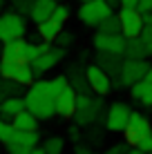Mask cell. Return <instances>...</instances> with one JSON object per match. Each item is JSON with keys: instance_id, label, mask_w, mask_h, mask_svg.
<instances>
[{"instance_id": "obj_1", "label": "cell", "mask_w": 152, "mask_h": 154, "mask_svg": "<svg viewBox=\"0 0 152 154\" xmlns=\"http://www.w3.org/2000/svg\"><path fill=\"white\" fill-rule=\"evenodd\" d=\"M56 87L51 83V78H36L34 83L27 87L25 94V105L38 121H49L51 116H56Z\"/></svg>"}, {"instance_id": "obj_2", "label": "cell", "mask_w": 152, "mask_h": 154, "mask_svg": "<svg viewBox=\"0 0 152 154\" xmlns=\"http://www.w3.org/2000/svg\"><path fill=\"white\" fill-rule=\"evenodd\" d=\"M38 58V45L25 38H16L9 42H2L0 60H14V63H31Z\"/></svg>"}, {"instance_id": "obj_3", "label": "cell", "mask_w": 152, "mask_h": 154, "mask_svg": "<svg viewBox=\"0 0 152 154\" xmlns=\"http://www.w3.org/2000/svg\"><path fill=\"white\" fill-rule=\"evenodd\" d=\"M150 69V63L145 60V58H125L123 65H121V72H119V76L112 78V87H130V85H134L137 81L141 78H145V72Z\"/></svg>"}, {"instance_id": "obj_4", "label": "cell", "mask_w": 152, "mask_h": 154, "mask_svg": "<svg viewBox=\"0 0 152 154\" xmlns=\"http://www.w3.org/2000/svg\"><path fill=\"white\" fill-rule=\"evenodd\" d=\"M27 34V20L18 11L0 14V42H9L16 38H25Z\"/></svg>"}, {"instance_id": "obj_5", "label": "cell", "mask_w": 152, "mask_h": 154, "mask_svg": "<svg viewBox=\"0 0 152 154\" xmlns=\"http://www.w3.org/2000/svg\"><path fill=\"white\" fill-rule=\"evenodd\" d=\"M0 78L16 81L23 87H29L36 81V74L29 63H14V60H0Z\"/></svg>"}, {"instance_id": "obj_6", "label": "cell", "mask_w": 152, "mask_h": 154, "mask_svg": "<svg viewBox=\"0 0 152 154\" xmlns=\"http://www.w3.org/2000/svg\"><path fill=\"white\" fill-rule=\"evenodd\" d=\"M110 14H114V11L105 0H90V2H81V7H78V20L85 27H96Z\"/></svg>"}, {"instance_id": "obj_7", "label": "cell", "mask_w": 152, "mask_h": 154, "mask_svg": "<svg viewBox=\"0 0 152 154\" xmlns=\"http://www.w3.org/2000/svg\"><path fill=\"white\" fill-rule=\"evenodd\" d=\"M130 114H132V109H130L128 103H123V100L112 103L105 112V130L112 132V134H123Z\"/></svg>"}, {"instance_id": "obj_8", "label": "cell", "mask_w": 152, "mask_h": 154, "mask_svg": "<svg viewBox=\"0 0 152 154\" xmlns=\"http://www.w3.org/2000/svg\"><path fill=\"white\" fill-rule=\"evenodd\" d=\"M148 134H152V123L145 119L143 114L132 112V114H130V119H128V125H125V130H123L125 143L134 147L143 136H148Z\"/></svg>"}, {"instance_id": "obj_9", "label": "cell", "mask_w": 152, "mask_h": 154, "mask_svg": "<svg viewBox=\"0 0 152 154\" xmlns=\"http://www.w3.org/2000/svg\"><path fill=\"white\" fill-rule=\"evenodd\" d=\"M119 16V23H121V34L125 38H139L141 31H143V16L137 7H121Z\"/></svg>"}, {"instance_id": "obj_10", "label": "cell", "mask_w": 152, "mask_h": 154, "mask_svg": "<svg viewBox=\"0 0 152 154\" xmlns=\"http://www.w3.org/2000/svg\"><path fill=\"white\" fill-rule=\"evenodd\" d=\"M85 78H87V85H90V89L96 96H107L110 89H112V76L101 69L98 65H90L85 69Z\"/></svg>"}, {"instance_id": "obj_11", "label": "cell", "mask_w": 152, "mask_h": 154, "mask_svg": "<svg viewBox=\"0 0 152 154\" xmlns=\"http://www.w3.org/2000/svg\"><path fill=\"white\" fill-rule=\"evenodd\" d=\"M92 42L96 47V51H110V54H121L123 56L128 38L123 34H101V31H96Z\"/></svg>"}, {"instance_id": "obj_12", "label": "cell", "mask_w": 152, "mask_h": 154, "mask_svg": "<svg viewBox=\"0 0 152 154\" xmlns=\"http://www.w3.org/2000/svg\"><path fill=\"white\" fill-rule=\"evenodd\" d=\"M76 94L78 92L70 83L56 94V116H60V119H72V116H74V112H76Z\"/></svg>"}, {"instance_id": "obj_13", "label": "cell", "mask_w": 152, "mask_h": 154, "mask_svg": "<svg viewBox=\"0 0 152 154\" xmlns=\"http://www.w3.org/2000/svg\"><path fill=\"white\" fill-rule=\"evenodd\" d=\"M63 56H65V49H60V47H51V49L45 51V54H38L36 60L29 63L31 69H34V74H36V78H40L43 74H47L49 69H54Z\"/></svg>"}, {"instance_id": "obj_14", "label": "cell", "mask_w": 152, "mask_h": 154, "mask_svg": "<svg viewBox=\"0 0 152 154\" xmlns=\"http://www.w3.org/2000/svg\"><path fill=\"white\" fill-rule=\"evenodd\" d=\"M101 114H103V96H98V98H92V103L87 107L76 109L72 119L76 121L78 127H83V125H92L96 119H101Z\"/></svg>"}, {"instance_id": "obj_15", "label": "cell", "mask_w": 152, "mask_h": 154, "mask_svg": "<svg viewBox=\"0 0 152 154\" xmlns=\"http://www.w3.org/2000/svg\"><path fill=\"white\" fill-rule=\"evenodd\" d=\"M96 65L101 69H105L110 76H119L121 72V65H123V56L121 54H110V51H98L96 54Z\"/></svg>"}, {"instance_id": "obj_16", "label": "cell", "mask_w": 152, "mask_h": 154, "mask_svg": "<svg viewBox=\"0 0 152 154\" xmlns=\"http://www.w3.org/2000/svg\"><path fill=\"white\" fill-rule=\"evenodd\" d=\"M130 96H132V100L141 103L143 107H152V83L145 81V78L137 81L134 85H130Z\"/></svg>"}, {"instance_id": "obj_17", "label": "cell", "mask_w": 152, "mask_h": 154, "mask_svg": "<svg viewBox=\"0 0 152 154\" xmlns=\"http://www.w3.org/2000/svg\"><path fill=\"white\" fill-rule=\"evenodd\" d=\"M58 5V0H34L31 2V9H29V18L34 20L36 25L43 23V20H47L51 16V11H54V7Z\"/></svg>"}, {"instance_id": "obj_18", "label": "cell", "mask_w": 152, "mask_h": 154, "mask_svg": "<svg viewBox=\"0 0 152 154\" xmlns=\"http://www.w3.org/2000/svg\"><path fill=\"white\" fill-rule=\"evenodd\" d=\"M11 125H14V130L31 132V130H38V119H36V116L25 107V109H20L18 114L11 116Z\"/></svg>"}, {"instance_id": "obj_19", "label": "cell", "mask_w": 152, "mask_h": 154, "mask_svg": "<svg viewBox=\"0 0 152 154\" xmlns=\"http://www.w3.org/2000/svg\"><path fill=\"white\" fill-rule=\"evenodd\" d=\"M63 27H65V25L63 23H58V20L56 18H47V20H43V23H38V36L43 40H49V42H54L56 40V36L60 34L63 31Z\"/></svg>"}, {"instance_id": "obj_20", "label": "cell", "mask_w": 152, "mask_h": 154, "mask_svg": "<svg viewBox=\"0 0 152 154\" xmlns=\"http://www.w3.org/2000/svg\"><path fill=\"white\" fill-rule=\"evenodd\" d=\"M25 107H27V105H25V96L23 98L20 96H9V98H5L2 103H0V116L11 121V116L18 114L20 109H25Z\"/></svg>"}, {"instance_id": "obj_21", "label": "cell", "mask_w": 152, "mask_h": 154, "mask_svg": "<svg viewBox=\"0 0 152 154\" xmlns=\"http://www.w3.org/2000/svg\"><path fill=\"white\" fill-rule=\"evenodd\" d=\"M125 58H137V60H141V58L150 56L148 54V47H145V42L139 38H128V42H125V51H123Z\"/></svg>"}, {"instance_id": "obj_22", "label": "cell", "mask_w": 152, "mask_h": 154, "mask_svg": "<svg viewBox=\"0 0 152 154\" xmlns=\"http://www.w3.org/2000/svg\"><path fill=\"white\" fill-rule=\"evenodd\" d=\"M11 141L14 143H23V145H29V147H36V145H38V141H40V134H38V130H31V132L14 130Z\"/></svg>"}, {"instance_id": "obj_23", "label": "cell", "mask_w": 152, "mask_h": 154, "mask_svg": "<svg viewBox=\"0 0 152 154\" xmlns=\"http://www.w3.org/2000/svg\"><path fill=\"white\" fill-rule=\"evenodd\" d=\"M96 29L101 34H121V23H119V16L116 14H110L107 18H103L101 23L96 25Z\"/></svg>"}, {"instance_id": "obj_24", "label": "cell", "mask_w": 152, "mask_h": 154, "mask_svg": "<svg viewBox=\"0 0 152 154\" xmlns=\"http://www.w3.org/2000/svg\"><path fill=\"white\" fill-rule=\"evenodd\" d=\"M43 150H45V154H63L65 141H63L60 136H51V139H47L43 143Z\"/></svg>"}, {"instance_id": "obj_25", "label": "cell", "mask_w": 152, "mask_h": 154, "mask_svg": "<svg viewBox=\"0 0 152 154\" xmlns=\"http://www.w3.org/2000/svg\"><path fill=\"white\" fill-rule=\"evenodd\" d=\"M11 134H14L11 121H7V119H2V116H0V143H2V145H7V143L11 141Z\"/></svg>"}, {"instance_id": "obj_26", "label": "cell", "mask_w": 152, "mask_h": 154, "mask_svg": "<svg viewBox=\"0 0 152 154\" xmlns=\"http://www.w3.org/2000/svg\"><path fill=\"white\" fill-rule=\"evenodd\" d=\"M51 18H56L58 23L65 25L67 20H70V7H67V5H63V2H58V5L54 7V11H51Z\"/></svg>"}, {"instance_id": "obj_27", "label": "cell", "mask_w": 152, "mask_h": 154, "mask_svg": "<svg viewBox=\"0 0 152 154\" xmlns=\"http://www.w3.org/2000/svg\"><path fill=\"white\" fill-rule=\"evenodd\" d=\"M56 45L60 47V49H67V47H72L74 45V34H72V31H60L58 36H56Z\"/></svg>"}, {"instance_id": "obj_28", "label": "cell", "mask_w": 152, "mask_h": 154, "mask_svg": "<svg viewBox=\"0 0 152 154\" xmlns=\"http://www.w3.org/2000/svg\"><path fill=\"white\" fill-rule=\"evenodd\" d=\"M7 152H9V154H29L31 147H29V145H23V143L9 141V143H7Z\"/></svg>"}, {"instance_id": "obj_29", "label": "cell", "mask_w": 152, "mask_h": 154, "mask_svg": "<svg viewBox=\"0 0 152 154\" xmlns=\"http://www.w3.org/2000/svg\"><path fill=\"white\" fill-rule=\"evenodd\" d=\"M141 40L148 47V54H152V25H143V31H141Z\"/></svg>"}, {"instance_id": "obj_30", "label": "cell", "mask_w": 152, "mask_h": 154, "mask_svg": "<svg viewBox=\"0 0 152 154\" xmlns=\"http://www.w3.org/2000/svg\"><path fill=\"white\" fill-rule=\"evenodd\" d=\"M31 2H34V0H11V5L16 7V11H18V14H29Z\"/></svg>"}, {"instance_id": "obj_31", "label": "cell", "mask_w": 152, "mask_h": 154, "mask_svg": "<svg viewBox=\"0 0 152 154\" xmlns=\"http://www.w3.org/2000/svg\"><path fill=\"white\" fill-rule=\"evenodd\" d=\"M134 147H137V150H141V152H145V154H150V152H152V134L143 136V139H141Z\"/></svg>"}, {"instance_id": "obj_32", "label": "cell", "mask_w": 152, "mask_h": 154, "mask_svg": "<svg viewBox=\"0 0 152 154\" xmlns=\"http://www.w3.org/2000/svg\"><path fill=\"white\" fill-rule=\"evenodd\" d=\"M132 145H128V143H114V145H110V150L105 154H125Z\"/></svg>"}, {"instance_id": "obj_33", "label": "cell", "mask_w": 152, "mask_h": 154, "mask_svg": "<svg viewBox=\"0 0 152 154\" xmlns=\"http://www.w3.org/2000/svg\"><path fill=\"white\" fill-rule=\"evenodd\" d=\"M74 154H92V147L87 145V143H81V141H78L76 145H74Z\"/></svg>"}, {"instance_id": "obj_34", "label": "cell", "mask_w": 152, "mask_h": 154, "mask_svg": "<svg viewBox=\"0 0 152 154\" xmlns=\"http://www.w3.org/2000/svg\"><path fill=\"white\" fill-rule=\"evenodd\" d=\"M137 9H139L141 14L152 11V0H139V2H137Z\"/></svg>"}, {"instance_id": "obj_35", "label": "cell", "mask_w": 152, "mask_h": 154, "mask_svg": "<svg viewBox=\"0 0 152 154\" xmlns=\"http://www.w3.org/2000/svg\"><path fill=\"white\" fill-rule=\"evenodd\" d=\"M67 132H70V141H74V143L81 141V132H78V125H72Z\"/></svg>"}, {"instance_id": "obj_36", "label": "cell", "mask_w": 152, "mask_h": 154, "mask_svg": "<svg viewBox=\"0 0 152 154\" xmlns=\"http://www.w3.org/2000/svg\"><path fill=\"white\" fill-rule=\"evenodd\" d=\"M137 2H139V0H119L121 7H137Z\"/></svg>"}, {"instance_id": "obj_37", "label": "cell", "mask_w": 152, "mask_h": 154, "mask_svg": "<svg viewBox=\"0 0 152 154\" xmlns=\"http://www.w3.org/2000/svg\"><path fill=\"white\" fill-rule=\"evenodd\" d=\"M141 16H143V25H152V11H145Z\"/></svg>"}, {"instance_id": "obj_38", "label": "cell", "mask_w": 152, "mask_h": 154, "mask_svg": "<svg viewBox=\"0 0 152 154\" xmlns=\"http://www.w3.org/2000/svg\"><path fill=\"white\" fill-rule=\"evenodd\" d=\"M125 154H145V152H141V150H137V147H130V150L125 152ZM150 154H152V152H150Z\"/></svg>"}, {"instance_id": "obj_39", "label": "cell", "mask_w": 152, "mask_h": 154, "mask_svg": "<svg viewBox=\"0 0 152 154\" xmlns=\"http://www.w3.org/2000/svg\"><path fill=\"white\" fill-rule=\"evenodd\" d=\"M29 154H45V150H43V147H31Z\"/></svg>"}, {"instance_id": "obj_40", "label": "cell", "mask_w": 152, "mask_h": 154, "mask_svg": "<svg viewBox=\"0 0 152 154\" xmlns=\"http://www.w3.org/2000/svg\"><path fill=\"white\" fill-rule=\"evenodd\" d=\"M145 81H150V83H152V65H150V69L145 72Z\"/></svg>"}, {"instance_id": "obj_41", "label": "cell", "mask_w": 152, "mask_h": 154, "mask_svg": "<svg viewBox=\"0 0 152 154\" xmlns=\"http://www.w3.org/2000/svg\"><path fill=\"white\" fill-rule=\"evenodd\" d=\"M105 2H107V5H110V7H112V9H114V7H116V5H119V0H105Z\"/></svg>"}, {"instance_id": "obj_42", "label": "cell", "mask_w": 152, "mask_h": 154, "mask_svg": "<svg viewBox=\"0 0 152 154\" xmlns=\"http://www.w3.org/2000/svg\"><path fill=\"white\" fill-rule=\"evenodd\" d=\"M2 5H5V0H0V11H2Z\"/></svg>"}, {"instance_id": "obj_43", "label": "cell", "mask_w": 152, "mask_h": 154, "mask_svg": "<svg viewBox=\"0 0 152 154\" xmlns=\"http://www.w3.org/2000/svg\"><path fill=\"white\" fill-rule=\"evenodd\" d=\"M78 2H90V0H78Z\"/></svg>"}, {"instance_id": "obj_44", "label": "cell", "mask_w": 152, "mask_h": 154, "mask_svg": "<svg viewBox=\"0 0 152 154\" xmlns=\"http://www.w3.org/2000/svg\"><path fill=\"white\" fill-rule=\"evenodd\" d=\"M0 51H2V47H0Z\"/></svg>"}, {"instance_id": "obj_45", "label": "cell", "mask_w": 152, "mask_h": 154, "mask_svg": "<svg viewBox=\"0 0 152 154\" xmlns=\"http://www.w3.org/2000/svg\"><path fill=\"white\" fill-rule=\"evenodd\" d=\"M92 154H94V152H92Z\"/></svg>"}]
</instances>
